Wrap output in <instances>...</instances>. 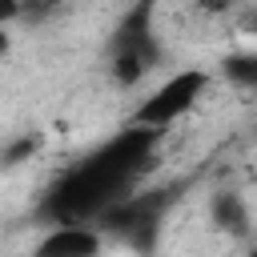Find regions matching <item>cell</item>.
I'll list each match as a JSON object with an SVG mask.
<instances>
[{"instance_id":"obj_4","label":"cell","mask_w":257,"mask_h":257,"mask_svg":"<svg viewBox=\"0 0 257 257\" xmlns=\"http://www.w3.org/2000/svg\"><path fill=\"white\" fill-rule=\"evenodd\" d=\"M209 221H213L221 233H229V237H245L249 225H253L249 201H245L241 193H233V189H221V193H213V201H209Z\"/></svg>"},{"instance_id":"obj_2","label":"cell","mask_w":257,"mask_h":257,"mask_svg":"<svg viewBox=\"0 0 257 257\" xmlns=\"http://www.w3.org/2000/svg\"><path fill=\"white\" fill-rule=\"evenodd\" d=\"M104 253V233L96 225H48V233L36 241L32 257H100Z\"/></svg>"},{"instance_id":"obj_9","label":"cell","mask_w":257,"mask_h":257,"mask_svg":"<svg viewBox=\"0 0 257 257\" xmlns=\"http://www.w3.org/2000/svg\"><path fill=\"white\" fill-rule=\"evenodd\" d=\"M20 24V0H0V28Z\"/></svg>"},{"instance_id":"obj_11","label":"cell","mask_w":257,"mask_h":257,"mask_svg":"<svg viewBox=\"0 0 257 257\" xmlns=\"http://www.w3.org/2000/svg\"><path fill=\"white\" fill-rule=\"evenodd\" d=\"M197 4H201L205 12H225V8L233 4V0H197Z\"/></svg>"},{"instance_id":"obj_1","label":"cell","mask_w":257,"mask_h":257,"mask_svg":"<svg viewBox=\"0 0 257 257\" xmlns=\"http://www.w3.org/2000/svg\"><path fill=\"white\" fill-rule=\"evenodd\" d=\"M205 88H209V72H205V68H181V72H173L169 80H161V84L137 104L133 124L165 133V128H173L177 120H185V116L193 112V104L205 96Z\"/></svg>"},{"instance_id":"obj_10","label":"cell","mask_w":257,"mask_h":257,"mask_svg":"<svg viewBox=\"0 0 257 257\" xmlns=\"http://www.w3.org/2000/svg\"><path fill=\"white\" fill-rule=\"evenodd\" d=\"M241 32H245V36H257V8H249V12L241 16Z\"/></svg>"},{"instance_id":"obj_6","label":"cell","mask_w":257,"mask_h":257,"mask_svg":"<svg viewBox=\"0 0 257 257\" xmlns=\"http://www.w3.org/2000/svg\"><path fill=\"white\" fill-rule=\"evenodd\" d=\"M40 149H44V137H40V133H20V137H12V141L0 149V169H16V165L32 161Z\"/></svg>"},{"instance_id":"obj_7","label":"cell","mask_w":257,"mask_h":257,"mask_svg":"<svg viewBox=\"0 0 257 257\" xmlns=\"http://www.w3.org/2000/svg\"><path fill=\"white\" fill-rule=\"evenodd\" d=\"M225 76L237 88H257V52H233V56H225Z\"/></svg>"},{"instance_id":"obj_8","label":"cell","mask_w":257,"mask_h":257,"mask_svg":"<svg viewBox=\"0 0 257 257\" xmlns=\"http://www.w3.org/2000/svg\"><path fill=\"white\" fill-rule=\"evenodd\" d=\"M64 8V0H20V24H44Z\"/></svg>"},{"instance_id":"obj_12","label":"cell","mask_w":257,"mask_h":257,"mask_svg":"<svg viewBox=\"0 0 257 257\" xmlns=\"http://www.w3.org/2000/svg\"><path fill=\"white\" fill-rule=\"evenodd\" d=\"M249 257H257V249H253V253H249Z\"/></svg>"},{"instance_id":"obj_5","label":"cell","mask_w":257,"mask_h":257,"mask_svg":"<svg viewBox=\"0 0 257 257\" xmlns=\"http://www.w3.org/2000/svg\"><path fill=\"white\" fill-rule=\"evenodd\" d=\"M157 64H161V48H128V52H112L108 72H112V80H116L120 88H133V84H141Z\"/></svg>"},{"instance_id":"obj_3","label":"cell","mask_w":257,"mask_h":257,"mask_svg":"<svg viewBox=\"0 0 257 257\" xmlns=\"http://www.w3.org/2000/svg\"><path fill=\"white\" fill-rule=\"evenodd\" d=\"M128 48H161V36H157V0H137L120 16V24L112 32V52H128Z\"/></svg>"}]
</instances>
